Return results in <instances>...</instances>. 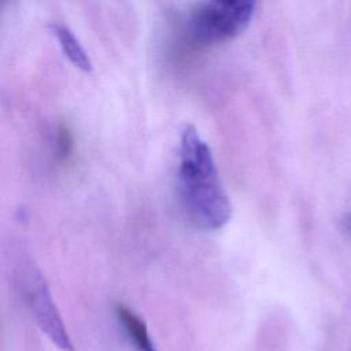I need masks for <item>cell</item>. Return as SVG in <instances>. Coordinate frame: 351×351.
Here are the masks:
<instances>
[{"mask_svg":"<svg viewBox=\"0 0 351 351\" xmlns=\"http://www.w3.org/2000/svg\"><path fill=\"white\" fill-rule=\"evenodd\" d=\"M115 314L125 328L129 339L133 341L134 347L138 351H156L149 335L148 329L145 326V322L126 304L117 303L115 306Z\"/></svg>","mask_w":351,"mask_h":351,"instance_id":"cell-5","label":"cell"},{"mask_svg":"<svg viewBox=\"0 0 351 351\" xmlns=\"http://www.w3.org/2000/svg\"><path fill=\"white\" fill-rule=\"evenodd\" d=\"M177 196L186 219L197 229H221L232 215V204L221 182L213 151L193 125L180 137Z\"/></svg>","mask_w":351,"mask_h":351,"instance_id":"cell-1","label":"cell"},{"mask_svg":"<svg viewBox=\"0 0 351 351\" xmlns=\"http://www.w3.org/2000/svg\"><path fill=\"white\" fill-rule=\"evenodd\" d=\"M23 298L38 328L62 350L73 351V343L52 299L41 271L30 262H23L18 274Z\"/></svg>","mask_w":351,"mask_h":351,"instance_id":"cell-3","label":"cell"},{"mask_svg":"<svg viewBox=\"0 0 351 351\" xmlns=\"http://www.w3.org/2000/svg\"><path fill=\"white\" fill-rule=\"evenodd\" d=\"M251 0H213L196 3L188 16L191 36L199 43L226 41L243 33L255 14Z\"/></svg>","mask_w":351,"mask_h":351,"instance_id":"cell-2","label":"cell"},{"mask_svg":"<svg viewBox=\"0 0 351 351\" xmlns=\"http://www.w3.org/2000/svg\"><path fill=\"white\" fill-rule=\"evenodd\" d=\"M49 27L53 36L58 38L59 45L63 53L69 58V60L78 69L84 71H90L93 66L92 60L75 33L67 25L60 22H52Z\"/></svg>","mask_w":351,"mask_h":351,"instance_id":"cell-4","label":"cell"},{"mask_svg":"<svg viewBox=\"0 0 351 351\" xmlns=\"http://www.w3.org/2000/svg\"><path fill=\"white\" fill-rule=\"evenodd\" d=\"M58 151L60 158H69L73 148H74V140H73V133L69 129L67 125H60L58 128Z\"/></svg>","mask_w":351,"mask_h":351,"instance_id":"cell-6","label":"cell"}]
</instances>
